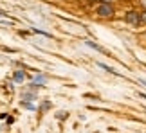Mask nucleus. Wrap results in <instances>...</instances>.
<instances>
[{
  "mask_svg": "<svg viewBox=\"0 0 146 133\" xmlns=\"http://www.w3.org/2000/svg\"><path fill=\"white\" fill-rule=\"evenodd\" d=\"M22 104H24L25 108H29V110H35V106H33V104H29V103H22Z\"/></svg>",
  "mask_w": 146,
  "mask_h": 133,
  "instance_id": "nucleus-7",
  "label": "nucleus"
},
{
  "mask_svg": "<svg viewBox=\"0 0 146 133\" xmlns=\"http://www.w3.org/2000/svg\"><path fill=\"white\" fill-rule=\"evenodd\" d=\"M141 24H144V25H146V9H144V11H141Z\"/></svg>",
  "mask_w": 146,
  "mask_h": 133,
  "instance_id": "nucleus-6",
  "label": "nucleus"
},
{
  "mask_svg": "<svg viewBox=\"0 0 146 133\" xmlns=\"http://www.w3.org/2000/svg\"><path fill=\"white\" fill-rule=\"evenodd\" d=\"M98 65L101 66V68H105L106 72H110V74H117V72H115L114 68H110V66H108V65H105V63H98Z\"/></svg>",
  "mask_w": 146,
  "mask_h": 133,
  "instance_id": "nucleus-5",
  "label": "nucleus"
},
{
  "mask_svg": "<svg viewBox=\"0 0 146 133\" xmlns=\"http://www.w3.org/2000/svg\"><path fill=\"white\" fill-rule=\"evenodd\" d=\"M24 77H25L24 72H20V70H18V72H15V81H18V83H20V81H24Z\"/></svg>",
  "mask_w": 146,
  "mask_h": 133,
  "instance_id": "nucleus-4",
  "label": "nucleus"
},
{
  "mask_svg": "<svg viewBox=\"0 0 146 133\" xmlns=\"http://www.w3.org/2000/svg\"><path fill=\"white\" fill-rule=\"evenodd\" d=\"M125 22L130 25H141V13H137V11H128L125 14Z\"/></svg>",
  "mask_w": 146,
  "mask_h": 133,
  "instance_id": "nucleus-2",
  "label": "nucleus"
},
{
  "mask_svg": "<svg viewBox=\"0 0 146 133\" xmlns=\"http://www.w3.org/2000/svg\"><path fill=\"white\" fill-rule=\"evenodd\" d=\"M87 45H88V47H92V49H96V51H99V52H103V54H108V51H106V49L99 47L98 43H94V41H87Z\"/></svg>",
  "mask_w": 146,
  "mask_h": 133,
  "instance_id": "nucleus-3",
  "label": "nucleus"
},
{
  "mask_svg": "<svg viewBox=\"0 0 146 133\" xmlns=\"http://www.w3.org/2000/svg\"><path fill=\"white\" fill-rule=\"evenodd\" d=\"M139 4H141V5H143V7L146 9V0H139Z\"/></svg>",
  "mask_w": 146,
  "mask_h": 133,
  "instance_id": "nucleus-9",
  "label": "nucleus"
},
{
  "mask_svg": "<svg viewBox=\"0 0 146 133\" xmlns=\"http://www.w3.org/2000/svg\"><path fill=\"white\" fill-rule=\"evenodd\" d=\"M63 117L67 119V112H65V113H63V112H60V113H58V119H63Z\"/></svg>",
  "mask_w": 146,
  "mask_h": 133,
  "instance_id": "nucleus-8",
  "label": "nucleus"
},
{
  "mask_svg": "<svg viewBox=\"0 0 146 133\" xmlns=\"http://www.w3.org/2000/svg\"><path fill=\"white\" fill-rule=\"evenodd\" d=\"M101 2H110L112 4V0H101Z\"/></svg>",
  "mask_w": 146,
  "mask_h": 133,
  "instance_id": "nucleus-11",
  "label": "nucleus"
},
{
  "mask_svg": "<svg viewBox=\"0 0 146 133\" xmlns=\"http://www.w3.org/2000/svg\"><path fill=\"white\" fill-rule=\"evenodd\" d=\"M0 16H7V13H5V11H2V9H0Z\"/></svg>",
  "mask_w": 146,
  "mask_h": 133,
  "instance_id": "nucleus-10",
  "label": "nucleus"
},
{
  "mask_svg": "<svg viewBox=\"0 0 146 133\" xmlns=\"http://www.w3.org/2000/svg\"><path fill=\"white\" fill-rule=\"evenodd\" d=\"M96 13L101 16V18H112L115 14V9L110 2H101L98 7H96Z\"/></svg>",
  "mask_w": 146,
  "mask_h": 133,
  "instance_id": "nucleus-1",
  "label": "nucleus"
}]
</instances>
